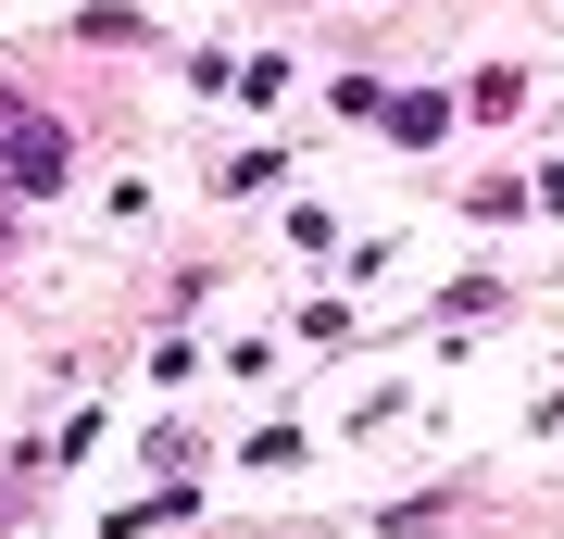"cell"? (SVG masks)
<instances>
[{"label": "cell", "mask_w": 564, "mask_h": 539, "mask_svg": "<svg viewBox=\"0 0 564 539\" xmlns=\"http://www.w3.org/2000/svg\"><path fill=\"white\" fill-rule=\"evenodd\" d=\"M63 114H39L25 88H0V201H51L63 188Z\"/></svg>", "instance_id": "cell-1"}, {"label": "cell", "mask_w": 564, "mask_h": 539, "mask_svg": "<svg viewBox=\"0 0 564 539\" xmlns=\"http://www.w3.org/2000/svg\"><path fill=\"white\" fill-rule=\"evenodd\" d=\"M377 126H389V139H440V126H452V100H389Z\"/></svg>", "instance_id": "cell-2"}, {"label": "cell", "mask_w": 564, "mask_h": 539, "mask_svg": "<svg viewBox=\"0 0 564 539\" xmlns=\"http://www.w3.org/2000/svg\"><path fill=\"white\" fill-rule=\"evenodd\" d=\"M540 188H552V201H564V163H552V176H540Z\"/></svg>", "instance_id": "cell-3"}, {"label": "cell", "mask_w": 564, "mask_h": 539, "mask_svg": "<svg viewBox=\"0 0 564 539\" xmlns=\"http://www.w3.org/2000/svg\"><path fill=\"white\" fill-rule=\"evenodd\" d=\"M0 502H13V464H0Z\"/></svg>", "instance_id": "cell-4"}, {"label": "cell", "mask_w": 564, "mask_h": 539, "mask_svg": "<svg viewBox=\"0 0 564 539\" xmlns=\"http://www.w3.org/2000/svg\"><path fill=\"white\" fill-rule=\"evenodd\" d=\"M0 251H13V226H0Z\"/></svg>", "instance_id": "cell-5"}]
</instances>
